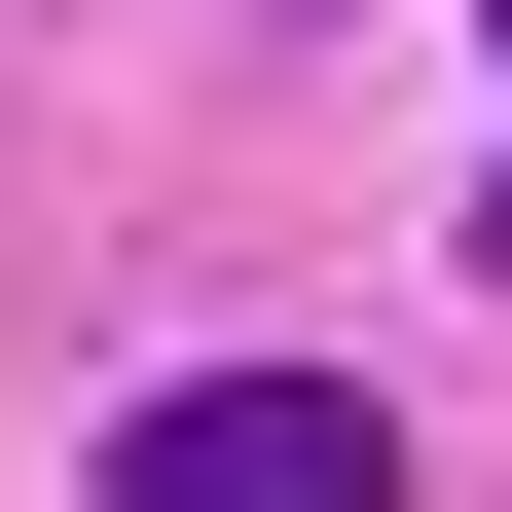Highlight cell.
Instances as JSON below:
<instances>
[{"label":"cell","instance_id":"cell-1","mask_svg":"<svg viewBox=\"0 0 512 512\" xmlns=\"http://www.w3.org/2000/svg\"><path fill=\"white\" fill-rule=\"evenodd\" d=\"M110 512H403V439L330 366H183V403H110Z\"/></svg>","mask_w":512,"mask_h":512},{"label":"cell","instance_id":"cell-2","mask_svg":"<svg viewBox=\"0 0 512 512\" xmlns=\"http://www.w3.org/2000/svg\"><path fill=\"white\" fill-rule=\"evenodd\" d=\"M476 293H512V183H476Z\"/></svg>","mask_w":512,"mask_h":512}]
</instances>
